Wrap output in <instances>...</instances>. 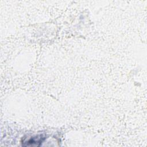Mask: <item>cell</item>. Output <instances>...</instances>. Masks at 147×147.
<instances>
[{
	"label": "cell",
	"mask_w": 147,
	"mask_h": 147,
	"mask_svg": "<svg viewBox=\"0 0 147 147\" xmlns=\"http://www.w3.org/2000/svg\"><path fill=\"white\" fill-rule=\"evenodd\" d=\"M45 139V137H42V136H37V137H33L30 139H29L26 143V145H34V144H36L37 145V143H40L41 144V142L43 141V140Z\"/></svg>",
	"instance_id": "1"
}]
</instances>
